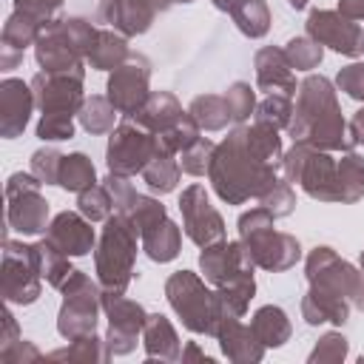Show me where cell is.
<instances>
[{"instance_id": "18", "label": "cell", "mask_w": 364, "mask_h": 364, "mask_svg": "<svg viewBox=\"0 0 364 364\" xmlns=\"http://www.w3.org/2000/svg\"><path fill=\"white\" fill-rule=\"evenodd\" d=\"M91 225L94 222L85 219L80 210L77 213L74 210H63V213H57L48 222L46 239L54 247H60L65 256H85V253H91L97 247V236H94V228Z\"/></svg>"}, {"instance_id": "13", "label": "cell", "mask_w": 364, "mask_h": 364, "mask_svg": "<svg viewBox=\"0 0 364 364\" xmlns=\"http://www.w3.org/2000/svg\"><path fill=\"white\" fill-rule=\"evenodd\" d=\"M307 282L310 287H318V290H327V293H336L341 299H350L355 296L358 284H361V270H355L347 259H341L333 247H313L310 256H307Z\"/></svg>"}, {"instance_id": "9", "label": "cell", "mask_w": 364, "mask_h": 364, "mask_svg": "<svg viewBox=\"0 0 364 364\" xmlns=\"http://www.w3.org/2000/svg\"><path fill=\"white\" fill-rule=\"evenodd\" d=\"M40 270L34 262L31 245L6 239L3 245V273H0V290L6 304H31L40 299Z\"/></svg>"}, {"instance_id": "16", "label": "cell", "mask_w": 364, "mask_h": 364, "mask_svg": "<svg viewBox=\"0 0 364 364\" xmlns=\"http://www.w3.org/2000/svg\"><path fill=\"white\" fill-rule=\"evenodd\" d=\"M85 74H48L40 71L31 77L34 102L43 114H80L85 94H82Z\"/></svg>"}, {"instance_id": "28", "label": "cell", "mask_w": 364, "mask_h": 364, "mask_svg": "<svg viewBox=\"0 0 364 364\" xmlns=\"http://www.w3.org/2000/svg\"><path fill=\"white\" fill-rule=\"evenodd\" d=\"M128 57H131V51H128L125 34H119V31H114V28H100V31H97V40H94L91 51H88L91 68H97V71H114V68H119Z\"/></svg>"}, {"instance_id": "15", "label": "cell", "mask_w": 364, "mask_h": 364, "mask_svg": "<svg viewBox=\"0 0 364 364\" xmlns=\"http://www.w3.org/2000/svg\"><path fill=\"white\" fill-rule=\"evenodd\" d=\"M239 239H242V245L247 247L253 264L262 267V270H270V273H282V270L293 267V264L301 259V245H299V239L290 236V233L276 230V225L262 228V230H253V233L239 236Z\"/></svg>"}, {"instance_id": "24", "label": "cell", "mask_w": 364, "mask_h": 364, "mask_svg": "<svg viewBox=\"0 0 364 364\" xmlns=\"http://www.w3.org/2000/svg\"><path fill=\"white\" fill-rule=\"evenodd\" d=\"M142 347H145L148 358H159V361H179L182 358L179 336L162 313H148V321L142 327Z\"/></svg>"}, {"instance_id": "50", "label": "cell", "mask_w": 364, "mask_h": 364, "mask_svg": "<svg viewBox=\"0 0 364 364\" xmlns=\"http://www.w3.org/2000/svg\"><path fill=\"white\" fill-rule=\"evenodd\" d=\"M336 85H338L347 97L364 102V63H350V65H344V68L336 74Z\"/></svg>"}, {"instance_id": "41", "label": "cell", "mask_w": 364, "mask_h": 364, "mask_svg": "<svg viewBox=\"0 0 364 364\" xmlns=\"http://www.w3.org/2000/svg\"><path fill=\"white\" fill-rule=\"evenodd\" d=\"M284 54L296 71H313V68H318V63L324 57V46L316 43L310 34H304V37H293L284 46Z\"/></svg>"}, {"instance_id": "40", "label": "cell", "mask_w": 364, "mask_h": 364, "mask_svg": "<svg viewBox=\"0 0 364 364\" xmlns=\"http://www.w3.org/2000/svg\"><path fill=\"white\" fill-rule=\"evenodd\" d=\"M119 213L131 219V225L136 228V233L148 230L151 225H156V222H162V219L168 216V213H165V205H162L159 199H154V196H145V193H136V196L131 199V205H128L125 210H119Z\"/></svg>"}, {"instance_id": "33", "label": "cell", "mask_w": 364, "mask_h": 364, "mask_svg": "<svg viewBox=\"0 0 364 364\" xmlns=\"http://www.w3.org/2000/svg\"><path fill=\"white\" fill-rule=\"evenodd\" d=\"M60 188L71 191V193H82L88 191L91 185H97V171H94V162L85 156V154H68L63 156V165H60V179H57Z\"/></svg>"}, {"instance_id": "23", "label": "cell", "mask_w": 364, "mask_h": 364, "mask_svg": "<svg viewBox=\"0 0 364 364\" xmlns=\"http://www.w3.org/2000/svg\"><path fill=\"white\" fill-rule=\"evenodd\" d=\"M102 14H105V23L114 26V31L125 37H136L151 28L156 9L148 0H108Z\"/></svg>"}, {"instance_id": "60", "label": "cell", "mask_w": 364, "mask_h": 364, "mask_svg": "<svg viewBox=\"0 0 364 364\" xmlns=\"http://www.w3.org/2000/svg\"><path fill=\"white\" fill-rule=\"evenodd\" d=\"M148 3H151L156 11H168V9L173 6V0H148Z\"/></svg>"}, {"instance_id": "42", "label": "cell", "mask_w": 364, "mask_h": 364, "mask_svg": "<svg viewBox=\"0 0 364 364\" xmlns=\"http://www.w3.org/2000/svg\"><path fill=\"white\" fill-rule=\"evenodd\" d=\"M77 208H80V213L85 219L105 222L111 216V210H114V199H111V193H108L105 185H91L88 191L77 193Z\"/></svg>"}, {"instance_id": "64", "label": "cell", "mask_w": 364, "mask_h": 364, "mask_svg": "<svg viewBox=\"0 0 364 364\" xmlns=\"http://www.w3.org/2000/svg\"><path fill=\"white\" fill-rule=\"evenodd\" d=\"M361 51H364V40H361Z\"/></svg>"}, {"instance_id": "1", "label": "cell", "mask_w": 364, "mask_h": 364, "mask_svg": "<svg viewBox=\"0 0 364 364\" xmlns=\"http://www.w3.org/2000/svg\"><path fill=\"white\" fill-rule=\"evenodd\" d=\"M287 134L296 142H310L321 151H353V128L344 122L333 82L327 77L310 74L299 82Z\"/></svg>"}, {"instance_id": "44", "label": "cell", "mask_w": 364, "mask_h": 364, "mask_svg": "<svg viewBox=\"0 0 364 364\" xmlns=\"http://www.w3.org/2000/svg\"><path fill=\"white\" fill-rule=\"evenodd\" d=\"M259 205L262 208H267L276 219L279 216H287V213H293V208H296V193H293V182H287L284 176H279L262 196H259Z\"/></svg>"}, {"instance_id": "11", "label": "cell", "mask_w": 364, "mask_h": 364, "mask_svg": "<svg viewBox=\"0 0 364 364\" xmlns=\"http://www.w3.org/2000/svg\"><path fill=\"white\" fill-rule=\"evenodd\" d=\"M102 310L108 316V336L105 344L111 355H128L142 336L148 313L139 301L125 299V293H102Z\"/></svg>"}, {"instance_id": "54", "label": "cell", "mask_w": 364, "mask_h": 364, "mask_svg": "<svg viewBox=\"0 0 364 364\" xmlns=\"http://www.w3.org/2000/svg\"><path fill=\"white\" fill-rule=\"evenodd\" d=\"M17 338H23L20 330H17V318H14V313L6 307V313H3V333H0V350L9 347V344H14Z\"/></svg>"}, {"instance_id": "30", "label": "cell", "mask_w": 364, "mask_h": 364, "mask_svg": "<svg viewBox=\"0 0 364 364\" xmlns=\"http://www.w3.org/2000/svg\"><path fill=\"white\" fill-rule=\"evenodd\" d=\"M188 114L196 119V125L202 131H222L228 128V122H233L230 117V108L225 102V94H199L191 100L188 105Z\"/></svg>"}, {"instance_id": "52", "label": "cell", "mask_w": 364, "mask_h": 364, "mask_svg": "<svg viewBox=\"0 0 364 364\" xmlns=\"http://www.w3.org/2000/svg\"><path fill=\"white\" fill-rule=\"evenodd\" d=\"M131 176H119V173H108L105 176V188H108V193H111V199H114V210L119 213V210H125L128 205H131V199L136 196V191H134V185L128 182Z\"/></svg>"}, {"instance_id": "8", "label": "cell", "mask_w": 364, "mask_h": 364, "mask_svg": "<svg viewBox=\"0 0 364 364\" xmlns=\"http://www.w3.org/2000/svg\"><path fill=\"white\" fill-rule=\"evenodd\" d=\"M40 179L34 173H11L6 182V202H9V228L17 233H40L48 228V202L40 193Z\"/></svg>"}, {"instance_id": "62", "label": "cell", "mask_w": 364, "mask_h": 364, "mask_svg": "<svg viewBox=\"0 0 364 364\" xmlns=\"http://www.w3.org/2000/svg\"><path fill=\"white\" fill-rule=\"evenodd\" d=\"M358 270H361V276H364V250H361V259H358Z\"/></svg>"}, {"instance_id": "20", "label": "cell", "mask_w": 364, "mask_h": 364, "mask_svg": "<svg viewBox=\"0 0 364 364\" xmlns=\"http://www.w3.org/2000/svg\"><path fill=\"white\" fill-rule=\"evenodd\" d=\"M34 91L31 82H23L17 77H6L0 82V136L14 139L28 125L31 108H34Z\"/></svg>"}, {"instance_id": "51", "label": "cell", "mask_w": 364, "mask_h": 364, "mask_svg": "<svg viewBox=\"0 0 364 364\" xmlns=\"http://www.w3.org/2000/svg\"><path fill=\"white\" fill-rule=\"evenodd\" d=\"M60 6H63V0H14V11H23V14L34 17L40 26L54 20Z\"/></svg>"}, {"instance_id": "29", "label": "cell", "mask_w": 364, "mask_h": 364, "mask_svg": "<svg viewBox=\"0 0 364 364\" xmlns=\"http://www.w3.org/2000/svg\"><path fill=\"white\" fill-rule=\"evenodd\" d=\"M250 327L256 333V338L264 344V347H282L287 338H290V318L282 307L276 304H264L253 313L250 318Z\"/></svg>"}, {"instance_id": "6", "label": "cell", "mask_w": 364, "mask_h": 364, "mask_svg": "<svg viewBox=\"0 0 364 364\" xmlns=\"http://www.w3.org/2000/svg\"><path fill=\"white\" fill-rule=\"evenodd\" d=\"M63 293V307L57 316V330L65 341L82 338L97 333V316L102 310V287L91 282L88 273L71 270V276L60 284Z\"/></svg>"}, {"instance_id": "38", "label": "cell", "mask_w": 364, "mask_h": 364, "mask_svg": "<svg viewBox=\"0 0 364 364\" xmlns=\"http://www.w3.org/2000/svg\"><path fill=\"white\" fill-rule=\"evenodd\" d=\"M51 361H108L111 358V350L102 338H97V333L91 336H82V338H74L65 350H54L48 353Z\"/></svg>"}, {"instance_id": "5", "label": "cell", "mask_w": 364, "mask_h": 364, "mask_svg": "<svg viewBox=\"0 0 364 364\" xmlns=\"http://www.w3.org/2000/svg\"><path fill=\"white\" fill-rule=\"evenodd\" d=\"M282 173L307 196L318 202H338V162L330 156V151H321L310 142H296L282 156Z\"/></svg>"}, {"instance_id": "14", "label": "cell", "mask_w": 364, "mask_h": 364, "mask_svg": "<svg viewBox=\"0 0 364 364\" xmlns=\"http://www.w3.org/2000/svg\"><path fill=\"white\" fill-rule=\"evenodd\" d=\"M179 210H182V230L193 245L208 247L225 239V222L219 210L210 205L205 185H188L179 196Z\"/></svg>"}, {"instance_id": "22", "label": "cell", "mask_w": 364, "mask_h": 364, "mask_svg": "<svg viewBox=\"0 0 364 364\" xmlns=\"http://www.w3.org/2000/svg\"><path fill=\"white\" fill-rule=\"evenodd\" d=\"M253 68H256V85L262 91L296 97L299 85H296V74H293V65H290L284 48H276V46L259 48L253 57Z\"/></svg>"}, {"instance_id": "12", "label": "cell", "mask_w": 364, "mask_h": 364, "mask_svg": "<svg viewBox=\"0 0 364 364\" xmlns=\"http://www.w3.org/2000/svg\"><path fill=\"white\" fill-rule=\"evenodd\" d=\"M148 82H151V63H148V57L145 54H131L119 68L111 71L105 91H108V100L114 102V108L119 114L134 117L145 105V100L151 97Z\"/></svg>"}, {"instance_id": "27", "label": "cell", "mask_w": 364, "mask_h": 364, "mask_svg": "<svg viewBox=\"0 0 364 364\" xmlns=\"http://www.w3.org/2000/svg\"><path fill=\"white\" fill-rule=\"evenodd\" d=\"M139 242H142V250L148 253V259L165 264L171 259H176L179 253V245H182V230L176 222H171L168 216L156 225H151L148 230L139 233Z\"/></svg>"}, {"instance_id": "55", "label": "cell", "mask_w": 364, "mask_h": 364, "mask_svg": "<svg viewBox=\"0 0 364 364\" xmlns=\"http://www.w3.org/2000/svg\"><path fill=\"white\" fill-rule=\"evenodd\" d=\"M0 68H14L20 60H23V51H17V48H9V46H0Z\"/></svg>"}, {"instance_id": "58", "label": "cell", "mask_w": 364, "mask_h": 364, "mask_svg": "<svg viewBox=\"0 0 364 364\" xmlns=\"http://www.w3.org/2000/svg\"><path fill=\"white\" fill-rule=\"evenodd\" d=\"M242 3H247V0H213V6H216L219 11H228V14H230L233 9H239Z\"/></svg>"}, {"instance_id": "43", "label": "cell", "mask_w": 364, "mask_h": 364, "mask_svg": "<svg viewBox=\"0 0 364 364\" xmlns=\"http://www.w3.org/2000/svg\"><path fill=\"white\" fill-rule=\"evenodd\" d=\"M253 117H256L259 122L273 125V128H287V125H290V117H293V102H290L287 94H267V97L256 105Z\"/></svg>"}, {"instance_id": "25", "label": "cell", "mask_w": 364, "mask_h": 364, "mask_svg": "<svg viewBox=\"0 0 364 364\" xmlns=\"http://www.w3.org/2000/svg\"><path fill=\"white\" fill-rule=\"evenodd\" d=\"M347 316H350V299H341L336 293L310 287L301 299V318L307 324H324V321L344 324Z\"/></svg>"}, {"instance_id": "19", "label": "cell", "mask_w": 364, "mask_h": 364, "mask_svg": "<svg viewBox=\"0 0 364 364\" xmlns=\"http://www.w3.org/2000/svg\"><path fill=\"white\" fill-rule=\"evenodd\" d=\"M247 267H256L247 247L239 242H213L208 247H202L199 253V270L205 276V282H210L213 287H219L222 282H228L230 276H236L239 270H247Z\"/></svg>"}, {"instance_id": "3", "label": "cell", "mask_w": 364, "mask_h": 364, "mask_svg": "<svg viewBox=\"0 0 364 364\" xmlns=\"http://www.w3.org/2000/svg\"><path fill=\"white\" fill-rule=\"evenodd\" d=\"M136 228L128 216L117 213L105 219V228L94 247V264L102 293H125L131 276H134V259H136Z\"/></svg>"}, {"instance_id": "34", "label": "cell", "mask_w": 364, "mask_h": 364, "mask_svg": "<svg viewBox=\"0 0 364 364\" xmlns=\"http://www.w3.org/2000/svg\"><path fill=\"white\" fill-rule=\"evenodd\" d=\"M364 196V156L344 151L338 159V202H358Z\"/></svg>"}, {"instance_id": "39", "label": "cell", "mask_w": 364, "mask_h": 364, "mask_svg": "<svg viewBox=\"0 0 364 364\" xmlns=\"http://www.w3.org/2000/svg\"><path fill=\"white\" fill-rule=\"evenodd\" d=\"M37 34H40V23L23 11H14L6 26H3V46L9 48H17L23 51L26 46H34L37 43Z\"/></svg>"}, {"instance_id": "48", "label": "cell", "mask_w": 364, "mask_h": 364, "mask_svg": "<svg viewBox=\"0 0 364 364\" xmlns=\"http://www.w3.org/2000/svg\"><path fill=\"white\" fill-rule=\"evenodd\" d=\"M74 114H43L37 122V136L43 142H63L74 136Z\"/></svg>"}, {"instance_id": "47", "label": "cell", "mask_w": 364, "mask_h": 364, "mask_svg": "<svg viewBox=\"0 0 364 364\" xmlns=\"http://www.w3.org/2000/svg\"><path fill=\"white\" fill-rule=\"evenodd\" d=\"M347 338L341 333H324L318 338V344L313 347L310 353V364H336V361H344L347 358Z\"/></svg>"}, {"instance_id": "46", "label": "cell", "mask_w": 364, "mask_h": 364, "mask_svg": "<svg viewBox=\"0 0 364 364\" xmlns=\"http://www.w3.org/2000/svg\"><path fill=\"white\" fill-rule=\"evenodd\" d=\"M225 102L230 108V117L233 122H245L250 119V114L256 111V91L247 85V82H233L228 91H225Z\"/></svg>"}, {"instance_id": "57", "label": "cell", "mask_w": 364, "mask_h": 364, "mask_svg": "<svg viewBox=\"0 0 364 364\" xmlns=\"http://www.w3.org/2000/svg\"><path fill=\"white\" fill-rule=\"evenodd\" d=\"M191 358H199V361H210V355H205L196 341H188V347H182V361H191Z\"/></svg>"}, {"instance_id": "4", "label": "cell", "mask_w": 364, "mask_h": 364, "mask_svg": "<svg viewBox=\"0 0 364 364\" xmlns=\"http://www.w3.org/2000/svg\"><path fill=\"white\" fill-rule=\"evenodd\" d=\"M165 296L182 324L196 336H216V327L225 313V301L216 290H210L196 273L176 270L165 282Z\"/></svg>"}, {"instance_id": "56", "label": "cell", "mask_w": 364, "mask_h": 364, "mask_svg": "<svg viewBox=\"0 0 364 364\" xmlns=\"http://www.w3.org/2000/svg\"><path fill=\"white\" fill-rule=\"evenodd\" d=\"M350 128H353V136H355V142H361V145H364V108L353 114V119H350Z\"/></svg>"}, {"instance_id": "49", "label": "cell", "mask_w": 364, "mask_h": 364, "mask_svg": "<svg viewBox=\"0 0 364 364\" xmlns=\"http://www.w3.org/2000/svg\"><path fill=\"white\" fill-rule=\"evenodd\" d=\"M60 165H63V154L57 148H40L31 154V173L43 182V185H57L60 179Z\"/></svg>"}, {"instance_id": "36", "label": "cell", "mask_w": 364, "mask_h": 364, "mask_svg": "<svg viewBox=\"0 0 364 364\" xmlns=\"http://www.w3.org/2000/svg\"><path fill=\"white\" fill-rule=\"evenodd\" d=\"M230 17H233L236 28L250 40H259L270 31V9L264 0H247L239 9H233Z\"/></svg>"}, {"instance_id": "2", "label": "cell", "mask_w": 364, "mask_h": 364, "mask_svg": "<svg viewBox=\"0 0 364 364\" xmlns=\"http://www.w3.org/2000/svg\"><path fill=\"white\" fill-rule=\"evenodd\" d=\"M279 171H282V165L262 162L247 148L245 125H239L225 136V142H219L213 148L208 179L222 202L242 205L247 199H259L279 179Z\"/></svg>"}, {"instance_id": "45", "label": "cell", "mask_w": 364, "mask_h": 364, "mask_svg": "<svg viewBox=\"0 0 364 364\" xmlns=\"http://www.w3.org/2000/svg\"><path fill=\"white\" fill-rule=\"evenodd\" d=\"M213 142L208 136H199L196 142H191L185 151H179V168L191 176H205L208 168H210V156H213Z\"/></svg>"}, {"instance_id": "35", "label": "cell", "mask_w": 364, "mask_h": 364, "mask_svg": "<svg viewBox=\"0 0 364 364\" xmlns=\"http://www.w3.org/2000/svg\"><path fill=\"white\" fill-rule=\"evenodd\" d=\"M216 293L222 296V301H225L228 310H233L236 316H245L247 307H250V299H253V293H256L253 267L239 270L236 276H230L228 282H222V284L216 287Z\"/></svg>"}, {"instance_id": "10", "label": "cell", "mask_w": 364, "mask_h": 364, "mask_svg": "<svg viewBox=\"0 0 364 364\" xmlns=\"http://www.w3.org/2000/svg\"><path fill=\"white\" fill-rule=\"evenodd\" d=\"M34 57L43 71L48 74H85L82 68V48L74 43L65 20H48L40 26L37 43H34Z\"/></svg>"}, {"instance_id": "31", "label": "cell", "mask_w": 364, "mask_h": 364, "mask_svg": "<svg viewBox=\"0 0 364 364\" xmlns=\"http://www.w3.org/2000/svg\"><path fill=\"white\" fill-rule=\"evenodd\" d=\"M31 250H34V262H37V270H40V276L51 284V287H57L60 290V284L71 276V256H65L60 247H54L48 239H43V242H34L31 245Z\"/></svg>"}, {"instance_id": "63", "label": "cell", "mask_w": 364, "mask_h": 364, "mask_svg": "<svg viewBox=\"0 0 364 364\" xmlns=\"http://www.w3.org/2000/svg\"><path fill=\"white\" fill-rule=\"evenodd\" d=\"M173 3H193V0H173Z\"/></svg>"}, {"instance_id": "21", "label": "cell", "mask_w": 364, "mask_h": 364, "mask_svg": "<svg viewBox=\"0 0 364 364\" xmlns=\"http://www.w3.org/2000/svg\"><path fill=\"white\" fill-rule=\"evenodd\" d=\"M239 318H242V316H236L233 310L225 307L222 321H219V327H216V338H219V344H222V353H225L230 361H236V364L262 361V355H264L267 347L256 338L253 327H250V324H242Z\"/></svg>"}, {"instance_id": "53", "label": "cell", "mask_w": 364, "mask_h": 364, "mask_svg": "<svg viewBox=\"0 0 364 364\" xmlns=\"http://www.w3.org/2000/svg\"><path fill=\"white\" fill-rule=\"evenodd\" d=\"M37 358H40V350L26 338H17L14 344L0 350V361L3 364H23V361H37Z\"/></svg>"}, {"instance_id": "61", "label": "cell", "mask_w": 364, "mask_h": 364, "mask_svg": "<svg viewBox=\"0 0 364 364\" xmlns=\"http://www.w3.org/2000/svg\"><path fill=\"white\" fill-rule=\"evenodd\" d=\"M290 3V9H296V11H301L304 6H307V0H287Z\"/></svg>"}, {"instance_id": "7", "label": "cell", "mask_w": 364, "mask_h": 364, "mask_svg": "<svg viewBox=\"0 0 364 364\" xmlns=\"http://www.w3.org/2000/svg\"><path fill=\"white\" fill-rule=\"evenodd\" d=\"M156 156V136L151 131H145L142 125H136L131 117L122 119L111 136H108V173H119V176H134L142 173V168Z\"/></svg>"}, {"instance_id": "26", "label": "cell", "mask_w": 364, "mask_h": 364, "mask_svg": "<svg viewBox=\"0 0 364 364\" xmlns=\"http://www.w3.org/2000/svg\"><path fill=\"white\" fill-rule=\"evenodd\" d=\"M182 105L176 102V97L171 91H151V97L145 100V105L131 117L136 125H142L151 134H159L165 128H171L179 117H182Z\"/></svg>"}, {"instance_id": "32", "label": "cell", "mask_w": 364, "mask_h": 364, "mask_svg": "<svg viewBox=\"0 0 364 364\" xmlns=\"http://www.w3.org/2000/svg\"><path fill=\"white\" fill-rule=\"evenodd\" d=\"M117 108H114V102L108 100V97H100V94H91V97H85V102H82V108H80V125L88 131V134H111L117 125Z\"/></svg>"}, {"instance_id": "37", "label": "cell", "mask_w": 364, "mask_h": 364, "mask_svg": "<svg viewBox=\"0 0 364 364\" xmlns=\"http://www.w3.org/2000/svg\"><path fill=\"white\" fill-rule=\"evenodd\" d=\"M179 162L168 154H156L145 168H142V182L154 191V193H171L179 182Z\"/></svg>"}, {"instance_id": "59", "label": "cell", "mask_w": 364, "mask_h": 364, "mask_svg": "<svg viewBox=\"0 0 364 364\" xmlns=\"http://www.w3.org/2000/svg\"><path fill=\"white\" fill-rule=\"evenodd\" d=\"M353 304H355L358 310H364V279H361V284H358V290H355V296H353Z\"/></svg>"}, {"instance_id": "17", "label": "cell", "mask_w": 364, "mask_h": 364, "mask_svg": "<svg viewBox=\"0 0 364 364\" xmlns=\"http://www.w3.org/2000/svg\"><path fill=\"white\" fill-rule=\"evenodd\" d=\"M307 34L316 43L330 46L338 54H347V57L361 54L364 28L358 26V20H350L341 11H327V9L310 11V17H307Z\"/></svg>"}]
</instances>
